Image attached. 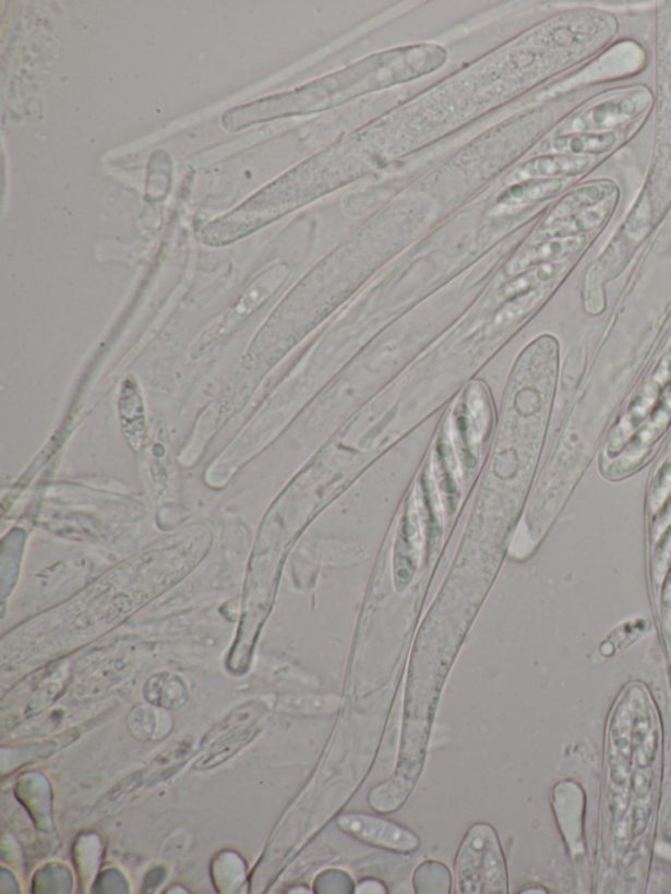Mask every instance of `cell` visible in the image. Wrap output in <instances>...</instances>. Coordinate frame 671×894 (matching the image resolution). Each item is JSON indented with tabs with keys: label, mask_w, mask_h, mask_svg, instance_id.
Listing matches in <instances>:
<instances>
[{
	"label": "cell",
	"mask_w": 671,
	"mask_h": 894,
	"mask_svg": "<svg viewBox=\"0 0 671 894\" xmlns=\"http://www.w3.org/2000/svg\"><path fill=\"white\" fill-rule=\"evenodd\" d=\"M616 141L618 135L615 133H579L560 136V139L553 141V148L558 150V152H568L571 154H596L608 152L615 145Z\"/></svg>",
	"instance_id": "obj_8"
},
{
	"label": "cell",
	"mask_w": 671,
	"mask_h": 894,
	"mask_svg": "<svg viewBox=\"0 0 671 894\" xmlns=\"http://www.w3.org/2000/svg\"><path fill=\"white\" fill-rule=\"evenodd\" d=\"M459 894H506V861L499 835L490 824H475L462 841L454 865Z\"/></svg>",
	"instance_id": "obj_4"
},
{
	"label": "cell",
	"mask_w": 671,
	"mask_h": 894,
	"mask_svg": "<svg viewBox=\"0 0 671 894\" xmlns=\"http://www.w3.org/2000/svg\"><path fill=\"white\" fill-rule=\"evenodd\" d=\"M447 58V50L436 44L383 51L289 93L227 110L221 126L227 132L238 133L285 117L324 112L356 97L433 74L445 67Z\"/></svg>",
	"instance_id": "obj_2"
},
{
	"label": "cell",
	"mask_w": 671,
	"mask_h": 894,
	"mask_svg": "<svg viewBox=\"0 0 671 894\" xmlns=\"http://www.w3.org/2000/svg\"><path fill=\"white\" fill-rule=\"evenodd\" d=\"M591 160L582 155L555 154L540 156L525 163L511 176V181H526L549 176H576L590 166Z\"/></svg>",
	"instance_id": "obj_7"
},
{
	"label": "cell",
	"mask_w": 671,
	"mask_h": 894,
	"mask_svg": "<svg viewBox=\"0 0 671 894\" xmlns=\"http://www.w3.org/2000/svg\"><path fill=\"white\" fill-rule=\"evenodd\" d=\"M417 873L426 874L430 879L423 877H414V884L416 891L419 893H448L452 887V877L447 868L440 863V861H427L419 867Z\"/></svg>",
	"instance_id": "obj_10"
},
{
	"label": "cell",
	"mask_w": 671,
	"mask_h": 894,
	"mask_svg": "<svg viewBox=\"0 0 671 894\" xmlns=\"http://www.w3.org/2000/svg\"><path fill=\"white\" fill-rule=\"evenodd\" d=\"M315 165L314 162L303 163L253 194L232 212L207 224L200 235L202 243L211 247L236 243L301 207L316 191Z\"/></svg>",
	"instance_id": "obj_3"
},
{
	"label": "cell",
	"mask_w": 671,
	"mask_h": 894,
	"mask_svg": "<svg viewBox=\"0 0 671 894\" xmlns=\"http://www.w3.org/2000/svg\"><path fill=\"white\" fill-rule=\"evenodd\" d=\"M560 374V343L550 334L520 350L507 376L496 440L480 498H504L514 515L530 492L549 432Z\"/></svg>",
	"instance_id": "obj_1"
},
{
	"label": "cell",
	"mask_w": 671,
	"mask_h": 894,
	"mask_svg": "<svg viewBox=\"0 0 671 894\" xmlns=\"http://www.w3.org/2000/svg\"><path fill=\"white\" fill-rule=\"evenodd\" d=\"M337 826L361 844L383 848L391 853L410 854L419 850V835L410 829L381 815L347 813L337 819Z\"/></svg>",
	"instance_id": "obj_5"
},
{
	"label": "cell",
	"mask_w": 671,
	"mask_h": 894,
	"mask_svg": "<svg viewBox=\"0 0 671 894\" xmlns=\"http://www.w3.org/2000/svg\"><path fill=\"white\" fill-rule=\"evenodd\" d=\"M562 187V181L559 180H526L507 189L503 199L500 200V204H529L532 201L552 198Z\"/></svg>",
	"instance_id": "obj_9"
},
{
	"label": "cell",
	"mask_w": 671,
	"mask_h": 894,
	"mask_svg": "<svg viewBox=\"0 0 671 894\" xmlns=\"http://www.w3.org/2000/svg\"><path fill=\"white\" fill-rule=\"evenodd\" d=\"M649 97L647 94H636L625 96L619 100H610L591 108L588 114L579 115L571 122L568 130L583 132L586 129L616 127L619 123L634 119L642 110L647 108Z\"/></svg>",
	"instance_id": "obj_6"
}]
</instances>
